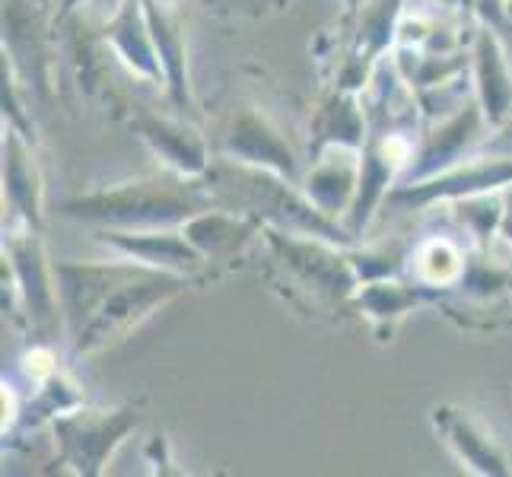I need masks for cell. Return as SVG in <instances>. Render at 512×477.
<instances>
[{"instance_id":"cell-1","label":"cell","mask_w":512,"mask_h":477,"mask_svg":"<svg viewBox=\"0 0 512 477\" xmlns=\"http://www.w3.org/2000/svg\"><path fill=\"white\" fill-rule=\"evenodd\" d=\"M207 207H217L210 182L204 188V179H185L166 169V175L131 179L64 198L58 204V217L93 229H166L188 223Z\"/></svg>"},{"instance_id":"cell-2","label":"cell","mask_w":512,"mask_h":477,"mask_svg":"<svg viewBox=\"0 0 512 477\" xmlns=\"http://www.w3.org/2000/svg\"><path fill=\"white\" fill-rule=\"evenodd\" d=\"M198 287L194 274H172V271H156V268H137L128 280L102 299L99 309L93 312L90 322L83 325V331L77 338H70L77 357H90V353H99L109 344L128 338V334L144 325L147 318L163 309L172 299L185 296L188 290Z\"/></svg>"},{"instance_id":"cell-3","label":"cell","mask_w":512,"mask_h":477,"mask_svg":"<svg viewBox=\"0 0 512 477\" xmlns=\"http://www.w3.org/2000/svg\"><path fill=\"white\" fill-rule=\"evenodd\" d=\"M261 239L268 242L277 268L287 274L290 284H296V290L312 296V303L328 309L353 306L360 277L353 271L347 245L319 236H296L274 226H261Z\"/></svg>"},{"instance_id":"cell-4","label":"cell","mask_w":512,"mask_h":477,"mask_svg":"<svg viewBox=\"0 0 512 477\" xmlns=\"http://www.w3.org/2000/svg\"><path fill=\"white\" fill-rule=\"evenodd\" d=\"M140 404H121V408H80L64 411L48 423L55 433L58 458L55 465L67 468L77 477H99L109 468L121 443L140 427Z\"/></svg>"},{"instance_id":"cell-5","label":"cell","mask_w":512,"mask_h":477,"mask_svg":"<svg viewBox=\"0 0 512 477\" xmlns=\"http://www.w3.org/2000/svg\"><path fill=\"white\" fill-rule=\"evenodd\" d=\"M4 261L10 264L16 290H20V306L35 341H51L55 331L64 328L61 299H58V277L55 261L48 258L39 229L23 223H10L4 229Z\"/></svg>"},{"instance_id":"cell-6","label":"cell","mask_w":512,"mask_h":477,"mask_svg":"<svg viewBox=\"0 0 512 477\" xmlns=\"http://www.w3.org/2000/svg\"><path fill=\"white\" fill-rule=\"evenodd\" d=\"M512 185V156L497 153H474L462 163L420 182H401L388 191L385 207L392 210H430L436 204H452L458 198L487 191H506Z\"/></svg>"},{"instance_id":"cell-7","label":"cell","mask_w":512,"mask_h":477,"mask_svg":"<svg viewBox=\"0 0 512 477\" xmlns=\"http://www.w3.org/2000/svg\"><path fill=\"white\" fill-rule=\"evenodd\" d=\"M487 131H490V125H487V118L481 112V102L471 96L468 102L458 105L455 112L439 118L433 128L420 131L414 159H411L408 172L401 175V182L430 179V175L443 172V169H449L455 163H462V159L474 156V150H481Z\"/></svg>"},{"instance_id":"cell-8","label":"cell","mask_w":512,"mask_h":477,"mask_svg":"<svg viewBox=\"0 0 512 477\" xmlns=\"http://www.w3.org/2000/svg\"><path fill=\"white\" fill-rule=\"evenodd\" d=\"M401 13L404 0H363L353 20V35L347 58L338 67V83L341 90L363 93L369 80H373L379 61L388 55V48L398 42L401 32Z\"/></svg>"},{"instance_id":"cell-9","label":"cell","mask_w":512,"mask_h":477,"mask_svg":"<svg viewBox=\"0 0 512 477\" xmlns=\"http://www.w3.org/2000/svg\"><path fill=\"white\" fill-rule=\"evenodd\" d=\"M137 268L131 258L118 261H55V277H58V299H61V315H64V331L67 338H77L83 325L90 322L99 303L109 296L121 280H128Z\"/></svg>"},{"instance_id":"cell-10","label":"cell","mask_w":512,"mask_h":477,"mask_svg":"<svg viewBox=\"0 0 512 477\" xmlns=\"http://www.w3.org/2000/svg\"><path fill=\"white\" fill-rule=\"evenodd\" d=\"M226 163L249 166V169H264L274 175H284L290 182H303V166L293 153V147L284 140L271 118L258 109H242L233 115L229 128L220 144Z\"/></svg>"},{"instance_id":"cell-11","label":"cell","mask_w":512,"mask_h":477,"mask_svg":"<svg viewBox=\"0 0 512 477\" xmlns=\"http://www.w3.org/2000/svg\"><path fill=\"white\" fill-rule=\"evenodd\" d=\"M433 427L468 474L478 477L512 474V458L506 446L493 436L487 420L474 411L462 408V404H439V408H433Z\"/></svg>"},{"instance_id":"cell-12","label":"cell","mask_w":512,"mask_h":477,"mask_svg":"<svg viewBox=\"0 0 512 477\" xmlns=\"http://www.w3.org/2000/svg\"><path fill=\"white\" fill-rule=\"evenodd\" d=\"M4 58L32 93L48 96L51 48L35 0H4Z\"/></svg>"},{"instance_id":"cell-13","label":"cell","mask_w":512,"mask_h":477,"mask_svg":"<svg viewBox=\"0 0 512 477\" xmlns=\"http://www.w3.org/2000/svg\"><path fill=\"white\" fill-rule=\"evenodd\" d=\"M93 236L109 245L121 258H131L137 264H147L156 271L172 274H198L204 264L201 252L188 242L182 226L166 229H93Z\"/></svg>"},{"instance_id":"cell-14","label":"cell","mask_w":512,"mask_h":477,"mask_svg":"<svg viewBox=\"0 0 512 477\" xmlns=\"http://www.w3.org/2000/svg\"><path fill=\"white\" fill-rule=\"evenodd\" d=\"M299 188L322 214L344 223L360 191V150L325 147L322 153L309 156V169H303Z\"/></svg>"},{"instance_id":"cell-15","label":"cell","mask_w":512,"mask_h":477,"mask_svg":"<svg viewBox=\"0 0 512 477\" xmlns=\"http://www.w3.org/2000/svg\"><path fill=\"white\" fill-rule=\"evenodd\" d=\"M4 204L10 207V223L29 229L45 226V179L35 159V144L16 131H4Z\"/></svg>"},{"instance_id":"cell-16","label":"cell","mask_w":512,"mask_h":477,"mask_svg":"<svg viewBox=\"0 0 512 477\" xmlns=\"http://www.w3.org/2000/svg\"><path fill=\"white\" fill-rule=\"evenodd\" d=\"M131 128L150 147L153 156L163 159V166L169 172H179L185 179H207L210 153H207V140L198 128L185 125L179 118L150 115V112H137Z\"/></svg>"},{"instance_id":"cell-17","label":"cell","mask_w":512,"mask_h":477,"mask_svg":"<svg viewBox=\"0 0 512 477\" xmlns=\"http://www.w3.org/2000/svg\"><path fill=\"white\" fill-rule=\"evenodd\" d=\"M102 32H105V45L115 51V58L125 64L134 77H140L144 83L166 86V74L153 45L144 0H121L109 13V23H105Z\"/></svg>"},{"instance_id":"cell-18","label":"cell","mask_w":512,"mask_h":477,"mask_svg":"<svg viewBox=\"0 0 512 477\" xmlns=\"http://www.w3.org/2000/svg\"><path fill=\"white\" fill-rule=\"evenodd\" d=\"M471 80L474 99L481 102V112L487 118L490 131L500 128L512 105V67L506 58V48L490 23L474 29L471 39Z\"/></svg>"},{"instance_id":"cell-19","label":"cell","mask_w":512,"mask_h":477,"mask_svg":"<svg viewBox=\"0 0 512 477\" xmlns=\"http://www.w3.org/2000/svg\"><path fill=\"white\" fill-rule=\"evenodd\" d=\"M439 293L414 284L411 277H382V280H369L360 284L357 296H353V312H360L369 325L376 328L379 341L392 338L395 325L404 315H411L420 306H436Z\"/></svg>"},{"instance_id":"cell-20","label":"cell","mask_w":512,"mask_h":477,"mask_svg":"<svg viewBox=\"0 0 512 477\" xmlns=\"http://www.w3.org/2000/svg\"><path fill=\"white\" fill-rule=\"evenodd\" d=\"M261 220L252 214H236L229 207H207L182 223V233L201 252L204 261H236L255 236H261Z\"/></svg>"},{"instance_id":"cell-21","label":"cell","mask_w":512,"mask_h":477,"mask_svg":"<svg viewBox=\"0 0 512 477\" xmlns=\"http://www.w3.org/2000/svg\"><path fill=\"white\" fill-rule=\"evenodd\" d=\"M156 55H160L163 74H166V93L175 109L191 105V77H188V35L182 16L175 13L166 0H144Z\"/></svg>"},{"instance_id":"cell-22","label":"cell","mask_w":512,"mask_h":477,"mask_svg":"<svg viewBox=\"0 0 512 477\" xmlns=\"http://www.w3.org/2000/svg\"><path fill=\"white\" fill-rule=\"evenodd\" d=\"M366 140V109L360 93H350L334 86L312 112L309 125V156L322 153L325 147H353L360 150Z\"/></svg>"},{"instance_id":"cell-23","label":"cell","mask_w":512,"mask_h":477,"mask_svg":"<svg viewBox=\"0 0 512 477\" xmlns=\"http://www.w3.org/2000/svg\"><path fill=\"white\" fill-rule=\"evenodd\" d=\"M468 258L471 255L465 252V245H458L455 239H449V236H427V239L411 242L404 277H411L414 284L439 293V299H443L446 293H452L458 284H462Z\"/></svg>"},{"instance_id":"cell-24","label":"cell","mask_w":512,"mask_h":477,"mask_svg":"<svg viewBox=\"0 0 512 477\" xmlns=\"http://www.w3.org/2000/svg\"><path fill=\"white\" fill-rule=\"evenodd\" d=\"M83 404L80 385L70 379L64 369H55L48 379H42L39 385H32V392L23 395V423L26 427H42V423H51L58 414L74 411Z\"/></svg>"},{"instance_id":"cell-25","label":"cell","mask_w":512,"mask_h":477,"mask_svg":"<svg viewBox=\"0 0 512 477\" xmlns=\"http://www.w3.org/2000/svg\"><path fill=\"white\" fill-rule=\"evenodd\" d=\"M455 220L474 236L478 249L484 252L493 236H500V220H503V191H487V194H471V198L452 201Z\"/></svg>"},{"instance_id":"cell-26","label":"cell","mask_w":512,"mask_h":477,"mask_svg":"<svg viewBox=\"0 0 512 477\" xmlns=\"http://www.w3.org/2000/svg\"><path fill=\"white\" fill-rule=\"evenodd\" d=\"M350 261L353 271H357L360 284L369 280H382V277H401L408 268V242H392V245H350Z\"/></svg>"},{"instance_id":"cell-27","label":"cell","mask_w":512,"mask_h":477,"mask_svg":"<svg viewBox=\"0 0 512 477\" xmlns=\"http://www.w3.org/2000/svg\"><path fill=\"white\" fill-rule=\"evenodd\" d=\"M0 109H4V121L7 128L23 134L32 144H39V134H35V121L29 118V109H26V99L20 96V77H16V70L10 67V61L4 58L0 64Z\"/></svg>"},{"instance_id":"cell-28","label":"cell","mask_w":512,"mask_h":477,"mask_svg":"<svg viewBox=\"0 0 512 477\" xmlns=\"http://www.w3.org/2000/svg\"><path fill=\"white\" fill-rule=\"evenodd\" d=\"M484 153H497V156H512V105L506 118L500 121V128H493L490 137L484 140Z\"/></svg>"},{"instance_id":"cell-29","label":"cell","mask_w":512,"mask_h":477,"mask_svg":"<svg viewBox=\"0 0 512 477\" xmlns=\"http://www.w3.org/2000/svg\"><path fill=\"white\" fill-rule=\"evenodd\" d=\"M500 239L512 249V185L503 191V220H500Z\"/></svg>"},{"instance_id":"cell-30","label":"cell","mask_w":512,"mask_h":477,"mask_svg":"<svg viewBox=\"0 0 512 477\" xmlns=\"http://www.w3.org/2000/svg\"><path fill=\"white\" fill-rule=\"evenodd\" d=\"M487 4H493V7L481 16L484 23H490V16H493V13H503V0H478V4H474V10H481V7H487Z\"/></svg>"},{"instance_id":"cell-31","label":"cell","mask_w":512,"mask_h":477,"mask_svg":"<svg viewBox=\"0 0 512 477\" xmlns=\"http://www.w3.org/2000/svg\"><path fill=\"white\" fill-rule=\"evenodd\" d=\"M341 4H344V10H347V16H353V13H357V7L363 4V0H341Z\"/></svg>"},{"instance_id":"cell-32","label":"cell","mask_w":512,"mask_h":477,"mask_svg":"<svg viewBox=\"0 0 512 477\" xmlns=\"http://www.w3.org/2000/svg\"><path fill=\"white\" fill-rule=\"evenodd\" d=\"M458 4H462V7H471V10H474V4H478V0H458Z\"/></svg>"},{"instance_id":"cell-33","label":"cell","mask_w":512,"mask_h":477,"mask_svg":"<svg viewBox=\"0 0 512 477\" xmlns=\"http://www.w3.org/2000/svg\"><path fill=\"white\" fill-rule=\"evenodd\" d=\"M509 315H512V284H509Z\"/></svg>"},{"instance_id":"cell-34","label":"cell","mask_w":512,"mask_h":477,"mask_svg":"<svg viewBox=\"0 0 512 477\" xmlns=\"http://www.w3.org/2000/svg\"><path fill=\"white\" fill-rule=\"evenodd\" d=\"M166 4H175V0H166Z\"/></svg>"}]
</instances>
